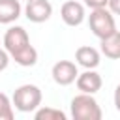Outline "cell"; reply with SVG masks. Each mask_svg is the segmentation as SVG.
Listing matches in <instances>:
<instances>
[{"label":"cell","mask_w":120,"mask_h":120,"mask_svg":"<svg viewBox=\"0 0 120 120\" xmlns=\"http://www.w3.org/2000/svg\"><path fill=\"white\" fill-rule=\"evenodd\" d=\"M69 109H71V116L73 120H101L103 112H101V107L98 105L94 94H77L71 103H69Z\"/></svg>","instance_id":"obj_1"},{"label":"cell","mask_w":120,"mask_h":120,"mask_svg":"<svg viewBox=\"0 0 120 120\" xmlns=\"http://www.w3.org/2000/svg\"><path fill=\"white\" fill-rule=\"evenodd\" d=\"M88 24H90L92 34L96 38H99V39H103V38L116 32V21H114V15L111 13L109 8L92 9L90 17H88Z\"/></svg>","instance_id":"obj_2"},{"label":"cell","mask_w":120,"mask_h":120,"mask_svg":"<svg viewBox=\"0 0 120 120\" xmlns=\"http://www.w3.org/2000/svg\"><path fill=\"white\" fill-rule=\"evenodd\" d=\"M41 90L36 84H21L13 92V105L21 112H34L41 105Z\"/></svg>","instance_id":"obj_3"},{"label":"cell","mask_w":120,"mask_h":120,"mask_svg":"<svg viewBox=\"0 0 120 120\" xmlns=\"http://www.w3.org/2000/svg\"><path fill=\"white\" fill-rule=\"evenodd\" d=\"M30 45V38L22 26H11L4 34V49L9 52V56L19 54Z\"/></svg>","instance_id":"obj_4"},{"label":"cell","mask_w":120,"mask_h":120,"mask_svg":"<svg viewBox=\"0 0 120 120\" xmlns=\"http://www.w3.org/2000/svg\"><path fill=\"white\" fill-rule=\"evenodd\" d=\"M51 75H52V81L60 86H68L71 82L77 81L79 77V71H77V64L71 62V60H58L52 69H51Z\"/></svg>","instance_id":"obj_5"},{"label":"cell","mask_w":120,"mask_h":120,"mask_svg":"<svg viewBox=\"0 0 120 120\" xmlns=\"http://www.w3.org/2000/svg\"><path fill=\"white\" fill-rule=\"evenodd\" d=\"M24 15L30 22H45L51 19L52 15V6L49 0H30L26 2V8H24Z\"/></svg>","instance_id":"obj_6"},{"label":"cell","mask_w":120,"mask_h":120,"mask_svg":"<svg viewBox=\"0 0 120 120\" xmlns=\"http://www.w3.org/2000/svg\"><path fill=\"white\" fill-rule=\"evenodd\" d=\"M60 17L68 26H79L82 24L86 13H84V4L77 2V0H68L62 4L60 8Z\"/></svg>","instance_id":"obj_7"},{"label":"cell","mask_w":120,"mask_h":120,"mask_svg":"<svg viewBox=\"0 0 120 120\" xmlns=\"http://www.w3.org/2000/svg\"><path fill=\"white\" fill-rule=\"evenodd\" d=\"M75 84H77V90H79V92H84V94H96V92L101 88L103 81H101V75H99L98 71H94V69H86L84 73H79Z\"/></svg>","instance_id":"obj_8"},{"label":"cell","mask_w":120,"mask_h":120,"mask_svg":"<svg viewBox=\"0 0 120 120\" xmlns=\"http://www.w3.org/2000/svg\"><path fill=\"white\" fill-rule=\"evenodd\" d=\"M75 60L84 69H96L101 62V54H99L98 49H94L90 45H82L75 51Z\"/></svg>","instance_id":"obj_9"},{"label":"cell","mask_w":120,"mask_h":120,"mask_svg":"<svg viewBox=\"0 0 120 120\" xmlns=\"http://www.w3.org/2000/svg\"><path fill=\"white\" fill-rule=\"evenodd\" d=\"M21 2L19 0H0V24H11L21 17Z\"/></svg>","instance_id":"obj_10"},{"label":"cell","mask_w":120,"mask_h":120,"mask_svg":"<svg viewBox=\"0 0 120 120\" xmlns=\"http://www.w3.org/2000/svg\"><path fill=\"white\" fill-rule=\"evenodd\" d=\"M101 43V54H105L111 60H120V32L116 30L114 34L99 39Z\"/></svg>","instance_id":"obj_11"},{"label":"cell","mask_w":120,"mask_h":120,"mask_svg":"<svg viewBox=\"0 0 120 120\" xmlns=\"http://www.w3.org/2000/svg\"><path fill=\"white\" fill-rule=\"evenodd\" d=\"M11 60H15V64H19V66H22V68H32V66H36V62H38V51H36V47L30 43L24 51H21L19 54L11 56Z\"/></svg>","instance_id":"obj_12"},{"label":"cell","mask_w":120,"mask_h":120,"mask_svg":"<svg viewBox=\"0 0 120 120\" xmlns=\"http://www.w3.org/2000/svg\"><path fill=\"white\" fill-rule=\"evenodd\" d=\"M36 120H66V112L54 107H38L34 111Z\"/></svg>","instance_id":"obj_13"},{"label":"cell","mask_w":120,"mask_h":120,"mask_svg":"<svg viewBox=\"0 0 120 120\" xmlns=\"http://www.w3.org/2000/svg\"><path fill=\"white\" fill-rule=\"evenodd\" d=\"M0 120H13V101L0 92Z\"/></svg>","instance_id":"obj_14"},{"label":"cell","mask_w":120,"mask_h":120,"mask_svg":"<svg viewBox=\"0 0 120 120\" xmlns=\"http://www.w3.org/2000/svg\"><path fill=\"white\" fill-rule=\"evenodd\" d=\"M9 60H11L9 52H8L6 49H0V71H4V69L9 66Z\"/></svg>","instance_id":"obj_15"},{"label":"cell","mask_w":120,"mask_h":120,"mask_svg":"<svg viewBox=\"0 0 120 120\" xmlns=\"http://www.w3.org/2000/svg\"><path fill=\"white\" fill-rule=\"evenodd\" d=\"M109 0H84V6L90 9H98V8H107Z\"/></svg>","instance_id":"obj_16"},{"label":"cell","mask_w":120,"mask_h":120,"mask_svg":"<svg viewBox=\"0 0 120 120\" xmlns=\"http://www.w3.org/2000/svg\"><path fill=\"white\" fill-rule=\"evenodd\" d=\"M107 8L111 9L112 15H120V0H109Z\"/></svg>","instance_id":"obj_17"},{"label":"cell","mask_w":120,"mask_h":120,"mask_svg":"<svg viewBox=\"0 0 120 120\" xmlns=\"http://www.w3.org/2000/svg\"><path fill=\"white\" fill-rule=\"evenodd\" d=\"M114 107H116V111L120 112V84L114 88Z\"/></svg>","instance_id":"obj_18"},{"label":"cell","mask_w":120,"mask_h":120,"mask_svg":"<svg viewBox=\"0 0 120 120\" xmlns=\"http://www.w3.org/2000/svg\"><path fill=\"white\" fill-rule=\"evenodd\" d=\"M24 2H30V0H24Z\"/></svg>","instance_id":"obj_19"}]
</instances>
